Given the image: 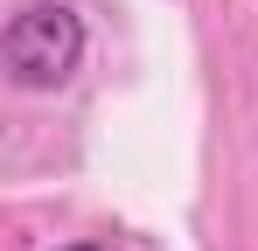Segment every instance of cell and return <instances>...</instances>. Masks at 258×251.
<instances>
[{"label": "cell", "mask_w": 258, "mask_h": 251, "mask_svg": "<svg viewBox=\"0 0 258 251\" xmlns=\"http://www.w3.org/2000/svg\"><path fill=\"white\" fill-rule=\"evenodd\" d=\"M0 63L21 91H56L70 84V70L84 63V21L63 7V0H35L7 21L0 35Z\"/></svg>", "instance_id": "obj_1"}, {"label": "cell", "mask_w": 258, "mask_h": 251, "mask_svg": "<svg viewBox=\"0 0 258 251\" xmlns=\"http://www.w3.org/2000/svg\"><path fill=\"white\" fill-rule=\"evenodd\" d=\"M63 251H112V244H63Z\"/></svg>", "instance_id": "obj_2"}]
</instances>
